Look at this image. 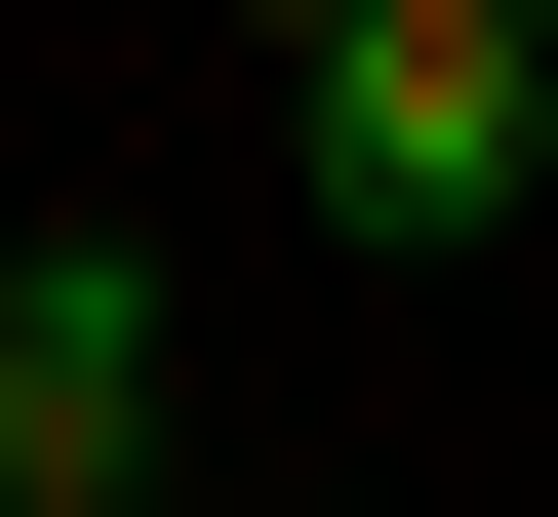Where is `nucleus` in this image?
I'll list each match as a JSON object with an SVG mask.
<instances>
[{"label":"nucleus","instance_id":"obj_1","mask_svg":"<svg viewBox=\"0 0 558 517\" xmlns=\"http://www.w3.org/2000/svg\"><path fill=\"white\" fill-rule=\"evenodd\" d=\"M519 199H558V40H519V0H319V239L478 279Z\"/></svg>","mask_w":558,"mask_h":517},{"label":"nucleus","instance_id":"obj_3","mask_svg":"<svg viewBox=\"0 0 558 517\" xmlns=\"http://www.w3.org/2000/svg\"><path fill=\"white\" fill-rule=\"evenodd\" d=\"M240 40H319V0H240Z\"/></svg>","mask_w":558,"mask_h":517},{"label":"nucleus","instance_id":"obj_2","mask_svg":"<svg viewBox=\"0 0 558 517\" xmlns=\"http://www.w3.org/2000/svg\"><path fill=\"white\" fill-rule=\"evenodd\" d=\"M160 478V239H40L0 279V517H120Z\"/></svg>","mask_w":558,"mask_h":517},{"label":"nucleus","instance_id":"obj_4","mask_svg":"<svg viewBox=\"0 0 558 517\" xmlns=\"http://www.w3.org/2000/svg\"><path fill=\"white\" fill-rule=\"evenodd\" d=\"M0 279H40V239H0Z\"/></svg>","mask_w":558,"mask_h":517},{"label":"nucleus","instance_id":"obj_5","mask_svg":"<svg viewBox=\"0 0 558 517\" xmlns=\"http://www.w3.org/2000/svg\"><path fill=\"white\" fill-rule=\"evenodd\" d=\"M519 40H558V0H519Z\"/></svg>","mask_w":558,"mask_h":517}]
</instances>
